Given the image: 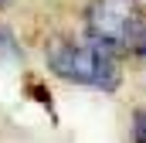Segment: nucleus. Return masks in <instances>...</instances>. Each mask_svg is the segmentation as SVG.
I'll return each instance as SVG.
<instances>
[{
	"label": "nucleus",
	"mask_w": 146,
	"mask_h": 143,
	"mask_svg": "<svg viewBox=\"0 0 146 143\" xmlns=\"http://www.w3.org/2000/svg\"><path fill=\"white\" fill-rule=\"evenodd\" d=\"M44 65L54 78L78 85V89H92V92H115L122 85V61L119 51L106 48L102 41L72 31L51 34L44 41Z\"/></svg>",
	"instance_id": "1"
},
{
	"label": "nucleus",
	"mask_w": 146,
	"mask_h": 143,
	"mask_svg": "<svg viewBox=\"0 0 146 143\" xmlns=\"http://www.w3.org/2000/svg\"><path fill=\"white\" fill-rule=\"evenodd\" d=\"M82 31L119 55H136L146 41V7L143 0H88Z\"/></svg>",
	"instance_id": "2"
},
{
	"label": "nucleus",
	"mask_w": 146,
	"mask_h": 143,
	"mask_svg": "<svg viewBox=\"0 0 146 143\" xmlns=\"http://www.w3.org/2000/svg\"><path fill=\"white\" fill-rule=\"evenodd\" d=\"M129 136L133 143H146V106H136L129 116Z\"/></svg>",
	"instance_id": "3"
},
{
	"label": "nucleus",
	"mask_w": 146,
	"mask_h": 143,
	"mask_svg": "<svg viewBox=\"0 0 146 143\" xmlns=\"http://www.w3.org/2000/svg\"><path fill=\"white\" fill-rule=\"evenodd\" d=\"M136 55H143V58H146V41H143V44H139V51H136Z\"/></svg>",
	"instance_id": "4"
},
{
	"label": "nucleus",
	"mask_w": 146,
	"mask_h": 143,
	"mask_svg": "<svg viewBox=\"0 0 146 143\" xmlns=\"http://www.w3.org/2000/svg\"><path fill=\"white\" fill-rule=\"evenodd\" d=\"M0 3H3V0H0Z\"/></svg>",
	"instance_id": "5"
}]
</instances>
